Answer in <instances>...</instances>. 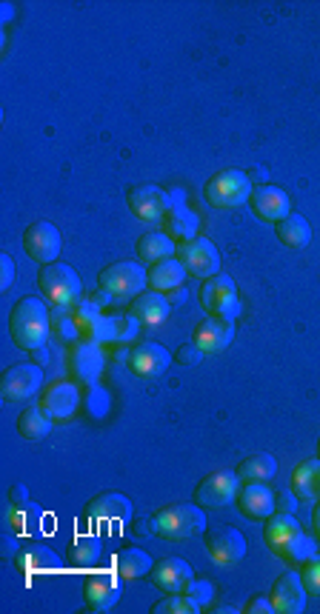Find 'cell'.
<instances>
[{
  "mask_svg": "<svg viewBox=\"0 0 320 614\" xmlns=\"http://www.w3.org/2000/svg\"><path fill=\"white\" fill-rule=\"evenodd\" d=\"M263 543L269 546L272 555H278L289 566L303 563L306 557L318 552V540L303 535L295 515H283V512H272L263 520Z\"/></svg>",
  "mask_w": 320,
  "mask_h": 614,
  "instance_id": "6da1fadb",
  "label": "cell"
},
{
  "mask_svg": "<svg viewBox=\"0 0 320 614\" xmlns=\"http://www.w3.org/2000/svg\"><path fill=\"white\" fill-rule=\"evenodd\" d=\"M52 332V317L40 298H20L9 312V337L23 352H38Z\"/></svg>",
  "mask_w": 320,
  "mask_h": 614,
  "instance_id": "7a4b0ae2",
  "label": "cell"
},
{
  "mask_svg": "<svg viewBox=\"0 0 320 614\" xmlns=\"http://www.w3.org/2000/svg\"><path fill=\"white\" fill-rule=\"evenodd\" d=\"M206 509H200L198 503H166L152 515V532L160 540L180 543V540H192L206 532Z\"/></svg>",
  "mask_w": 320,
  "mask_h": 614,
  "instance_id": "3957f363",
  "label": "cell"
},
{
  "mask_svg": "<svg viewBox=\"0 0 320 614\" xmlns=\"http://www.w3.org/2000/svg\"><path fill=\"white\" fill-rule=\"evenodd\" d=\"M146 286H149V280H146V269L140 263L118 260V263H109L106 269H100V295L95 300L98 303H123V300H132L135 295H140Z\"/></svg>",
  "mask_w": 320,
  "mask_h": 614,
  "instance_id": "277c9868",
  "label": "cell"
},
{
  "mask_svg": "<svg viewBox=\"0 0 320 614\" xmlns=\"http://www.w3.org/2000/svg\"><path fill=\"white\" fill-rule=\"evenodd\" d=\"M252 189V178L243 169H220L203 183V200L212 209H238L249 203Z\"/></svg>",
  "mask_w": 320,
  "mask_h": 614,
  "instance_id": "5b68a950",
  "label": "cell"
},
{
  "mask_svg": "<svg viewBox=\"0 0 320 614\" xmlns=\"http://www.w3.org/2000/svg\"><path fill=\"white\" fill-rule=\"evenodd\" d=\"M38 289L52 306H63V309H72L83 295V283H80L78 272L69 263H58V260L40 266Z\"/></svg>",
  "mask_w": 320,
  "mask_h": 614,
  "instance_id": "8992f818",
  "label": "cell"
},
{
  "mask_svg": "<svg viewBox=\"0 0 320 614\" xmlns=\"http://www.w3.org/2000/svg\"><path fill=\"white\" fill-rule=\"evenodd\" d=\"M200 306L206 309V315H218L226 317V320H235L240 312V300H238V286L232 275H212V278L203 280L200 286Z\"/></svg>",
  "mask_w": 320,
  "mask_h": 614,
  "instance_id": "52a82bcc",
  "label": "cell"
},
{
  "mask_svg": "<svg viewBox=\"0 0 320 614\" xmlns=\"http://www.w3.org/2000/svg\"><path fill=\"white\" fill-rule=\"evenodd\" d=\"M43 389V369L35 363H12L0 375V397L6 403L32 400Z\"/></svg>",
  "mask_w": 320,
  "mask_h": 614,
  "instance_id": "ba28073f",
  "label": "cell"
},
{
  "mask_svg": "<svg viewBox=\"0 0 320 614\" xmlns=\"http://www.w3.org/2000/svg\"><path fill=\"white\" fill-rule=\"evenodd\" d=\"M240 480L232 469H215L200 480L192 492V500L198 503L200 509H223L229 503H235Z\"/></svg>",
  "mask_w": 320,
  "mask_h": 614,
  "instance_id": "9c48e42d",
  "label": "cell"
},
{
  "mask_svg": "<svg viewBox=\"0 0 320 614\" xmlns=\"http://www.w3.org/2000/svg\"><path fill=\"white\" fill-rule=\"evenodd\" d=\"M175 258L183 263V269L192 275V278H212L220 272V252L218 246L209 238H192L178 243V252Z\"/></svg>",
  "mask_w": 320,
  "mask_h": 614,
  "instance_id": "30bf717a",
  "label": "cell"
},
{
  "mask_svg": "<svg viewBox=\"0 0 320 614\" xmlns=\"http://www.w3.org/2000/svg\"><path fill=\"white\" fill-rule=\"evenodd\" d=\"M123 597V577L118 572H92L83 580V600L89 612H112Z\"/></svg>",
  "mask_w": 320,
  "mask_h": 614,
  "instance_id": "8fae6325",
  "label": "cell"
},
{
  "mask_svg": "<svg viewBox=\"0 0 320 614\" xmlns=\"http://www.w3.org/2000/svg\"><path fill=\"white\" fill-rule=\"evenodd\" d=\"M206 555L218 566H235L246 557V537L235 526H212L203 532Z\"/></svg>",
  "mask_w": 320,
  "mask_h": 614,
  "instance_id": "7c38bea8",
  "label": "cell"
},
{
  "mask_svg": "<svg viewBox=\"0 0 320 614\" xmlns=\"http://www.w3.org/2000/svg\"><path fill=\"white\" fill-rule=\"evenodd\" d=\"M20 243H23V252H26L29 258L35 260V263H40V266H46V263H55V260H58L63 238H60L55 223H49V220H35V223L26 226V232H23V240H20Z\"/></svg>",
  "mask_w": 320,
  "mask_h": 614,
  "instance_id": "4fadbf2b",
  "label": "cell"
},
{
  "mask_svg": "<svg viewBox=\"0 0 320 614\" xmlns=\"http://www.w3.org/2000/svg\"><path fill=\"white\" fill-rule=\"evenodd\" d=\"M195 580V569L183 560V557H163L155 560L152 572H149V583L163 592V595H175V592H186Z\"/></svg>",
  "mask_w": 320,
  "mask_h": 614,
  "instance_id": "5bb4252c",
  "label": "cell"
},
{
  "mask_svg": "<svg viewBox=\"0 0 320 614\" xmlns=\"http://www.w3.org/2000/svg\"><path fill=\"white\" fill-rule=\"evenodd\" d=\"M272 606H275V614H303L306 612V586L300 580V572H280L275 580H272Z\"/></svg>",
  "mask_w": 320,
  "mask_h": 614,
  "instance_id": "9a60e30c",
  "label": "cell"
},
{
  "mask_svg": "<svg viewBox=\"0 0 320 614\" xmlns=\"http://www.w3.org/2000/svg\"><path fill=\"white\" fill-rule=\"evenodd\" d=\"M15 569H18L23 577H40V575H55L60 572V557L55 549L43 546L38 540H26L15 555Z\"/></svg>",
  "mask_w": 320,
  "mask_h": 614,
  "instance_id": "2e32d148",
  "label": "cell"
},
{
  "mask_svg": "<svg viewBox=\"0 0 320 614\" xmlns=\"http://www.w3.org/2000/svg\"><path fill=\"white\" fill-rule=\"evenodd\" d=\"M235 340V320L218 315H206L192 332V343L203 355H220Z\"/></svg>",
  "mask_w": 320,
  "mask_h": 614,
  "instance_id": "e0dca14e",
  "label": "cell"
},
{
  "mask_svg": "<svg viewBox=\"0 0 320 614\" xmlns=\"http://www.w3.org/2000/svg\"><path fill=\"white\" fill-rule=\"evenodd\" d=\"M249 206L255 218L263 223H280L286 215H292V200L275 183H260L249 195Z\"/></svg>",
  "mask_w": 320,
  "mask_h": 614,
  "instance_id": "ac0fdd59",
  "label": "cell"
},
{
  "mask_svg": "<svg viewBox=\"0 0 320 614\" xmlns=\"http://www.w3.org/2000/svg\"><path fill=\"white\" fill-rule=\"evenodd\" d=\"M172 360H175V355H172L166 346L155 343V340H143V343H138V346L129 352V357H126L129 369L138 377H146V380L163 375V372L172 366Z\"/></svg>",
  "mask_w": 320,
  "mask_h": 614,
  "instance_id": "d6986e66",
  "label": "cell"
},
{
  "mask_svg": "<svg viewBox=\"0 0 320 614\" xmlns=\"http://www.w3.org/2000/svg\"><path fill=\"white\" fill-rule=\"evenodd\" d=\"M83 517L89 523H126L132 517V500L123 492H100L86 506H83Z\"/></svg>",
  "mask_w": 320,
  "mask_h": 614,
  "instance_id": "ffe728a7",
  "label": "cell"
},
{
  "mask_svg": "<svg viewBox=\"0 0 320 614\" xmlns=\"http://www.w3.org/2000/svg\"><path fill=\"white\" fill-rule=\"evenodd\" d=\"M129 315L138 320L140 326L146 329H155L160 323H166L169 315H172V303L163 292H155V289H143L140 295L129 300Z\"/></svg>",
  "mask_w": 320,
  "mask_h": 614,
  "instance_id": "44dd1931",
  "label": "cell"
},
{
  "mask_svg": "<svg viewBox=\"0 0 320 614\" xmlns=\"http://www.w3.org/2000/svg\"><path fill=\"white\" fill-rule=\"evenodd\" d=\"M126 200H129L132 215L140 220H146V223L163 220L166 218V212H169V200L163 195V189H160V186H152V183L132 186L129 195H126Z\"/></svg>",
  "mask_w": 320,
  "mask_h": 614,
  "instance_id": "7402d4cb",
  "label": "cell"
},
{
  "mask_svg": "<svg viewBox=\"0 0 320 614\" xmlns=\"http://www.w3.org/2000/svg\"><path fill=\"white\" fill-rule=\"evenodd\" d=\"M235 506L246 520H266L275 512V492L266 483H240Z\"/></svg>",
  "mask_w": 320,
  "mask_h": 614,
  "instance_id": "603a6c76",
  "label": "cell"
},
{
  "mask_svg": "<svg viewBox=\"0 0 320 614\" xmlns=\"http://www.w3.org/2000/svg\"><path fill=\"white\" fill-rule=\"evenodd\" d=\"M40 406H43V412H49L55 420L72 417L80 406L78 386L69 383V380H55V383H49V386L40 392Z\"/></svg>",
  "mask_w": 320,
  "mask_h": 614,
  "instance_id": "cb8c5ba5",
  "label": "cell"
},
{
  "mask_svg": "<svg viewBox=\"0 0 320 614\" xmlns=\"http://www.w3.org/2000/svg\"><path fill=\"white\" fill-rule=\"evenodd\" d=\"M103 366H106V360H103V352H100V343H95V340H78L72 346L69 369H72V375L78 377V380L95 383L100 372H103Z\"/></svg>",
  "mask_w": 320,
  "mask_h": 614,
  "instance_id": "d4e9b609",
  "label": "cell"
},
{
  "mask_svg": "<svg viewBox=\"0 0 320 614\" xmlns=\"http://www.w3.org/2000/svg\"><path fill=\"white\" fill-rule=\"evenodd\" d=\"M100 557H103V540L95 532H80L72 537V543L66 549V566H72L78 572H89L98 566Z\"/></svg>",
  "mask_w": 320,
  "mask_h": 614,
  "instance_id": "484cf974",
  "label": "cell"
},
{
  "mask_svg": "<svg viewBox=\"0 0 320 614\" xmlns=\"http://www.w3.org/2000/svg\"><path fill=\"white\" fill-rule=\"evenodd\" d=\"M72 320H75L78 335L83 337V340H95V343H100V332H103L106 315H103L98 300H78V303L72 306Z\"/></svg>",
  "mask_w": 320,
  "mask_h": 614,
  "instance_id": "4316f807",
  "label": "cell"
},
{
  "mask_svg": "<svg viewBox=\"0 0 320 614\" xmlns=\"http://www.w3.org/2000/svg\"><path fill=\"white\" fill-rule=\"evenodd\" d=\"M235 475L240 483H269L278 475V460L269 452H255V455L243 457L235 466Z\"/></svg>",
  "mask_w": 320,
  "mask_h": 614,
  "instance_id": "83f0119b",
  "label": "cell"
},
{
  "mask_svg": "<svg viewBox=\"0 0 320 614\" xmlns=\"http://www.w3.org/2000/svg\"><path fill=\"white\" fill-rule=\"evenodd\" d=\"M135 252H138L140 263H160V260L166 258H175V252H178V243L169 238L166 232H146V235H140L138 243H135Z\"/></svg>",
  "mask_w": 320,
  "mask_h": 614,
  "instance_id": "f1b7e54d",
  "label": "cell"
},
{
  "mask_svg": "<svg viewBox=\"0 0 320 614\" xmlns=\"http://www.w3.org/2000/svg\"><path fill=\"white\" fill-rule=\"evenodd\" d=\"M183 278H186V269H183V263H180L178 258H166L160 260V263H152L149 272H146L149 289L163 292V295L172 292V289H178V286H183Z\"/></svg>",
  "mask_w": 320,
  "mask_h": 614,
  "instance_id": "f546056e",
  "label": "cell"
},
{
  "mask_svg": "<svg viewBox=\"0 0 320 614\" xmlns=\"http://www.w3.org/2000/svg\"><path fill=\"white\" fill-rule=\"evenodd\" d=\"M155 566V560L149 552H143L140 546H123L118 555H115V572L123 580H138V577L149 575Z\"/></svg>",
  "mask_w": 320,
  "mask_h": 614,
  "instance_id": "4dcf8cb0",
  "label": "cell"
},
{
  "mask_svg": "<svg viewBox=\"0 0 320 614\" xmlns=\"http://www.w3.org/2000/svg\"><path fill=\"white\" fill-rule=\"evenodd\" d=\"M292 492L300 500H318L320 497V457L300 460L292 472Z\"/></svg>",
  "mask_w": 320,
  "mask_h": 614,
  "instance_id": "1f68e13d",
  "label": "cell"
},
{
  "mask_svg": "<svg viewBox=\"0 0 320 614\" xmlns=\"http://www.w3.org/2000/svg\"><path fill=\"white\" fill-rule=\"evenodd\" d=\"M275 235H278V240L286 249H306L312 243V226H309V220L303 218V215L292 212L280 223H275Z\"/></svg>",
  "mask_w": 320,
  "mask_h": 614,
  "instance_id": "d6a6232c",
  "label": "cell"
},
{
  "mask_svg": "<svg viewBox=\"0 0 320 614\" xmlns=\"http://www.w3.org/2000/svg\"><path fill=\"white\" fill-rule=\"evenodd\" d=\"M166 223H163V232L169 235V238L175 240V243H183V240H192L198 238V226L200 220L198 215L192 212V209H186V206H175V209H169L166 212Z\"/></svg>",
  "mask_w": 320,
  "mask_h": 614,
  "instance_id": "836d02e7",
  "label": "cell"
},
{
  "mask_svg": "<svg viewBox=\"0 0 320 614\" xmlns=\"http://www.w3.org/2000/svg\"><path fill=\"white\" fill-rule=\"evenodd\" d=\"M55 417L49 415V412H43V406H26L23 412L18 415V435L23 437V440H43V437H49V432H52V423Z\"/></svg>",
  "mask_w": 320,
  "mask_h": 614,
  "instance_id": "e575fe53",
  "label": "cell"
},
{
  "mask_svg": "<svg viewBox=\"0 0 320 614\" xmlns=\"http://www.w3.org/2000/svg\"><path fill=\"white\" fill-rule=\"evenodd\" d=\"M152 614H198L203 612V606H200L198 597H192L189 592H175V595H163L149 609Z\"/></svg>",
  "mask_w": 320,
  "mask_h": 614,
  "instance_id": "d590c367",
  "label": "cell"
},
{
  "mask_svg": "<svg viewBox=\"0 0 320 614\" xmlns=\"http://www.w3.org/2000/svg\"><path fill=\"white\" fill-rule=\"evenodd\" d=\"M9 520H12V526L18 529L20 535H23V532L32 535V532H38L40 523H43V509L35 506L32 500L23 503V506H9Z\"/></svg>",
  "mask_w": 320,
  "mask_h": 614,
  "instance_id": "8d00e7d4",
  "label": "cell"
},
{
  "mask_svg": "<svg viewBox=\"0 0 320 614\" xmlns=\"http://www.w3.org/2000/svg\"><path fill=\"white\" fill-rule=\"evenodd\" d=\"M300 580L306 586V592L312 597H320V555H309L300 563Z\"/></svg>",
  "mask_w": 320,
  "mask_h": 614,
  "instance_id": "74e56055",
  "label": "cell"
},
{
  "mask_svg": "<svg viewBox=\"0 0 320 614\" xmlns=\"http://www.w3.org/2000/svg\"><path fill=\"white\" fill-rule=\"evenodd\" d=\"M138 320L132 315H115V337L112 340H129L138 332Z\"/></svg>",
  "mask_w": 320,
  "mask_h": 614,
  "instance_id": "f35d334b",
  "label": "cell"
},
{
  "mask_svg": "<svg viewBox=\"0 0 320 614\" xmlns=\"http://www.w3.org/2000/svg\"><path fill=\"white\" fill-rule=\"evenodd\" d=\"M200 360H203V352H200L192 340H189V343H183L178 352H175V363H180V366H195V363H200Z\"/></svg>",
  "mask_w": 320,
  "mask_h": 614,
  "instance_id": "ab89813d",
  "label": "cell"
},
{
  "mask_svg": "<svg viewBox=\"0 0 320 614\" xmlns=\"http://www.w3.org/2000/svg\"><path fill=\"white\" fill-rule=\"evenodd\" d=\"M243 614H275V606H272V597L255 595L246 600L243 606Z\"/></svg>",
  "mask_w": 320,
  "mask_h": 614,
  "instance_id": "60d3db41",
  "label": "cell"
},
{
  "mask_svg": "<svg viewBox=\"0 0 320 614\" xmlns=\"http://www.w3.org/2000/svg\"><path fill=\"white\" fill-rule=\"evenodd\" d=\"M186 592L192 597H198L200 606H209V600L215 595V586H212V580H192V586Z\"/></svg>",
  "mask_w": 320,
  "mask_h": 614,
  "instance_id": "b9f144b4",
  "label": "cell"
},
{
  "mask_svg": "<svg viewBox=\"0 0 320 614\" xmlns=\"http://www.w3.org/2000/svg\"><path fill=\"white\" fill-rule=\"evenodd\" d=\"M12 283H15V260L9 255H0V289L6 292L12 289Z\"/></svg>",
  "mask_w": 320,
  "mask_h": 614,
  "instance_id": "7bdbcfd3",
  "label": "cell"
},
{
  "mask_svg": "<svg viewBox=\"0 0 320 614\" xmlns=\"http://www.w3.org/2000/svg\"><path fill=\"white\" fill-rule=\"evenodd\" d=\"M300 497L295 492H283V495L275 497V512H283V515H295L298 512Z\"/></svg>",
  "mask_w": 320,
  "mask_h": 614,
  "instance_id": "ee69618b",
  "label": "cell"
},
{
  "mask_svg": "<svg viewBox=\"0 0 320 614\" xmlns=\"http://www.w3.org/2000/svg\"><path fill=\"white\" fill-rule=\"evenodd\" d=\"M23 503H29V489L23 483H15L9 489V506H23Z\"/></svg>",
  "mask_w": 320,
  "mask_h": 614,
  "instance_id": "f6af8a7d",
  "label": "cell"
},
{
  "mask_svg": "<svg viewBox=\"0 0 320 614\" xmlns=\"http://www.w3.org/2000/svg\"><path fill=\"white\" fill-rule=\"evenodd\" d=\"M18 543H15V540H12V537H6V540H3V557H6V560H15V555H18Z\"/></svg>",
  "mask_w": 320,
  "mask_h": 614,
  "instance_id": "bcb514c9",
  "label": "cell"
},
{
  "mask_svg": "<svg viewBox=\"0 0 320 614\" xmlns=\"http://www.w3.org/2000/svg\"><path fill=\"white\" fill-rule=\"evenodd\" d=\"M166 295H169V303L175 306V303H180V300H186V289L178 286V289H172V292H166Z\"/></svg>",
  "mask_w": 320,
  "mask_h": 614,
  "instance_id": "7dc6e473",
  "label": "cell"
},
{
  "mask_svg": "<svg viewBox=\"0 0 320 614\" xmlns=\"http://www.w3.org/2000/svg\"><path fill=\"white\" fill-rule=\"evenodd\" d=\"M312 526H315V537H318V543H320V497H318V506H315V512H312Z\"/></svg>",
  "mask_w": 320,
  "mask_h": 614,
  "instance_id": "c3c4849f",
  "label": "cell"
},
{
  "mask_svg": "<svg viewBox=\"0 0 320 614\" xmlns=\"http://www.w3.org/2000/svg\"><path fill=\"white\" fill-rule=\"evenodd\" d=\"M318 457H320V437H318Z\"/></svg>",
  "mask_w": 320,
  "mask_h": 614,
  "instance_id": "681fc988",
  "label": "cell"
}]
</instances>
